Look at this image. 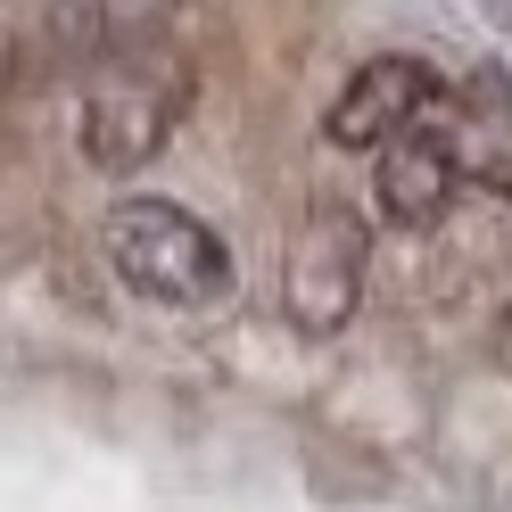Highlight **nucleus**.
<instances>
[{"label":"nucleus","mask_w":512,"mask_h":512,"mask_svg":"<svg viewBox=\"0 0 512 512\" xmlns=\"http://www.w3.org/2000/svg\"><path fill=\"white\" fill-rule=\"evenodd\" d=\"M190 100H199V67L174 42H141L124 58L83 67V100H75V149L91 174H141L157 149L182 133Z\"/></svg>","instance_id":"1"},{"label":"nucleus","mask_w":512,"mask_h":512,"mask_svg":"<svg viewBox=\"0 0 512 512\" xmlns=\"http://www.w3.org/2000/svg\"><path fill=\"white\" fill-rule=\"evenodd\" d=\"M100 248H108L116 281L133 298H149V306L199 314V306H223L240 290L232 248L207 232V215H190L174 199H116L108 223H100Z\"/></svg>","instance_id":"2"},{"label":"nucleus","mask_w":512,"mask_h":512,"mask_svg":"<svg viewBox=\"0 0 512 512\" xmlns=\"http://www.w3.org/2000/svg\"><path fill=\"white\" fill-rule=\"evenodd\" d=\"M364 273H372V232L356 207L323 199L306 223L290 256H281V314H290V331L306 339H339L347 323H356L364 306Z\"/></svg>","instance_id":"3"},{"label":"nucleus","mask_w":512,"mask_h":512,"mask_svg":"<svg viewBox=\"0 0 512 512\" xmlns=\"http://www.w3.org/2000/svg\"><path fill=\"white\" fill-rule=\"evenodd\" d=\"M438 100H446V75L430 67V58L380 50V58H364V67L339 83V100L323 108V133H331V149H389V141L413 133Z\"/></svg>","instance_id":"4"},{"label":"nucleus","mask_w":512,"mask_h":512,"mask_svg":"<svg viewBox=\"0 0 512 512\" xmlns=\"http://www.w3.org/2000/svg\"><path fill=\"white\" fill-rule=\"evenodd\" d=\"M455 199H463V166H455V141L438 133V108L389 149H372V207L397 232H438Z\"/></svg>","instance_id":"5"},{"label":"nucleus","mask_w":512,"mask_h":512,"mask_svg":"<svg viewBox=\"0 0 512 512\" xmlns=\"http://www.w3.org/2000/svg\"><path fill=\"white\" fill-rule=\"evenodd\" d=\"M438 133L455 141L463 190H496V199H512V83H504V75L446 83V100H438Z\"/></svg>","instance_id":"6"},{"label":"nucleus","mask_w":512,"mask_h":512,"mask_svg":"<svg viewBox=\"0 0 512 512\" xmlns=\"http://www.w3.org/2000/svg\"><path fill=\"white\" fill-rule=\"evenodd\" d=\"M182 0H50V50L67 67H100L141 42H166Z\"/></svg>","instance_id":"7"},{"label":"nucleus","mask_w":512,"mask_h":512,"mask_svg":"<svg viewBox=\"0 0 512 512\" xmlns=\"http://www.w3.org/2000/svg\"><path fill=\"white\" fill-rule=\"evenodd\" d=\"M488 356H496V372H512V306L496 314V339H488Z\"/></svg>","instance_id":"8"}]
</instances>
